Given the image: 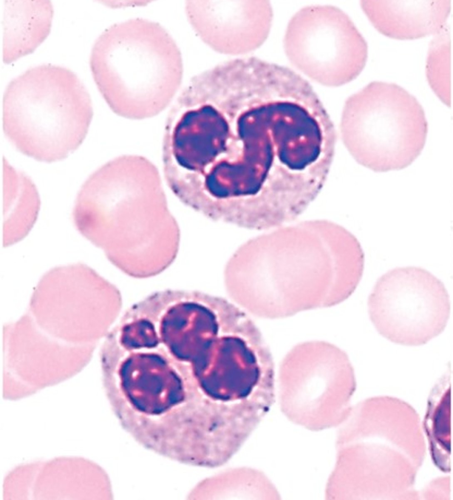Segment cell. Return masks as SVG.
<instances>
[{
  "instance_id": "obj_1",
  "label": "cell",
  "mask_w": 453,
  "mask_h": 500,
  "mask_svg": "<svg viewBox=\"0 0 453 500\" xmlns=\"http://www.w3.org/2000/svg\"><path fill=\"white\" fill-rule=\"evenodd\" d=\"M364 265L351 232L332 221H306L244 243L228 261L224 281L243 310L277 319L343 302L356 288Z\"/></svg>"
},
{
  "instance_id": "obj_2",
  "label": "cell",
  "mask_w": 453,
  "mask_h": 500,
  "mask_svg": "<svg viewBox=\"0 0 453 500\" xmlns=\"http://www.w3.org/2000/svg\"><path fill=\"white\" fill-rule=\"evenodd\" d=\"M78 231L135 278L155 276L175 259L180 232L159 173L146 158L119 156L92 174L73 212Z\"/></svg>"
},
{
  "instance_id": "obj_3",
  "label": "cell",
  "mask_w": 453,
  "mask_h": 500,
  "mask_svg": "<svg viewBox=\"0 0 453 500\" xmlns=\"http://www.w3.org/2000/svg\"><path fill=\"white\" fill-rule=\"evenodd\" d=\"M90 65L98 88L117 115L155 116L170 104L183 75L180 50L159 23L136 18L111 25L92 47Z\"/></svg>"
},
{
  "instance_id": "obj_4",
  "label": "cell",
  "mask_w": 453,
  "mask_h": 500,
  "mask_svg": "<svg viewBox=\"0 0 453 500\" xmlns=\"http://www.w3.org/2000/svg\"><path fill=\"white\" fill-rule=\"evenodd\" d=\"M93 115L90 95L71 70L42 64L12 80L2 100L5 135L23 154L53 162L81 145Z\"/></svg>"
},
{
  "instance_id": "obj_5",
  "label": "cell",
  "mask_w": 453,
  "mask_h": 500,
  "mask_svg": "<svg viewBox=\"0 0 453 500\" xmlns=\"http://www.w3.org/2000/svg\"><path fill=\"white\" fill-rule=\"evenodd\" d=\"M340 128L357 163L382 172L405 168L417 158L428 123L414 96L397 84L374 81L346 100Z\"/></svg>"
},
{
  "instance_id": "obj_6",
  "label": "cell",
  "mask_w": 453,
  "mask_h": 500,
  "mask_svg": "<svg viewBox=\"0 0 453 500\" xmlns=\"http://www.w3.org/2000/svg\"><path fill=\"white\" fill-rule=\"evenodd\" d=\"M283 44L295 67L328 86L354 80L368 57L367 42L352 20L332 5H310L297 11L288 24Z\"/></svg>"
},
{
  "instance_id": "obj_7",
  "label": "cell",
  "mask_w": 453,
  "mask_h": 500,
  "mask_svg": "<svg viewBox=\"0 0 453 500\" xmlns=\"http://www.w3.org/2000/svg\"><path fill=\"white\" fill-rule=\"evenodd\" d=\"M371 320L378 332L395 343L423 345L444 330L450 312L444 284L416 267L395 268L376 281L368 299Z\"/></svg>"
},
{
  "instance_id": "obj_8",
  "label": "cell",
  "mask_w": 453,
  "mask_h": 500,
  "mask_svg": "<svg viewBox=\"0 0 453 500\" xmlns=\"http://www.w3.org/2000/svg\"><path fill=\"white\" fill-rule=\"evenodd\" d=\"M185 8L203 42L228 55L247 53L260 46L273 19L272 6L265 0H189Z\"/></svg>"
},
{
  "instance_id": "obj_9",
  "label": "cell",
  "mask_w": 453,
  "mask_h": 500,
  "mask_svg": "<svg viewBox=\"0 0 453 500\" xmlns=\"http://www.w3.org/2000/svg\"><path fill=\"white\" fill-rule=\"evenodd\" d=\"M279 380L283 398L346 394L355 385L354 369L347 354L335 345L320 341L293 347L282 361Z\"/></svg>"
},
{
  "instance_id": "obj_10",
  "label": "cell",
  "mask_w": 453,
  "mask_h": 500,
  "mask_svg": "<svg viewBox=\"0 0 453 500\" xmlns=\"http://www.w3.org/2000/svg\"><path fill=\"white\" fill-rule=\"evenodd\" d=\"M360 5L380 32L399 39L437 34L451 8L450 0H363Z\"/></svg>"
},
{
  "instance_id": "obj_11",
  "label": "cell",
  "mask_w": 453,
  "mask_h": 500,
  "mask_svg": "<svg viewBox=\"0 0 453 500\" xmlns=\"http://www.w3.org/2000/svg\"><path fill=\"white\" fill-rule=\"evenodd\" d=\"M53 13L49 0L4 1L2 59L5 63L36 49L50 33Z\"/></svg>"
},
{
  "instance_id": "obj_12",
  "label": "cell",
  "mask_w": 453,
  "mask_h": 500,
  "mask_svg": "<svg viewBox=\"0 0 453 500\" xmlns=\"http://www.w3.org/2000/svg\"><path fill=\"white\" fill-rule=\"evenodd\" d=\"M261 476L251 468L234 469L207 478L190 492L189 499H226L257 496Z\"/></svg>"
},
{
  "instance_id": "obj_13",
  "label": "cell",
  "mask_w": 453,
  "mask_h": 500,
  "mask_svg": "<svg viewBox=\"0 0 453 500\" xmlns=\"http://www.w3.org/2000/svg\"><path fill=\"white\" fill-rule=\"evenodd\" d=\"M445 26L431 44L427 61V76L434 91L445 102H450V38Z\"/></svg>"
}]
</instances>
